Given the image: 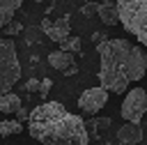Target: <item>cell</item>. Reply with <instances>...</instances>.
<instances>
[{
    "label": "cell",
    "mask_w": 147,
    "mask_h": 145,
    "mask_svg": "<svg viewBox=\"0 0 147 145\" xmlns=\"http://www.w3.org/2000/svg\"><path fill=\"white\" fill-rule=\"evenodd\" d=\"M39 90V78H28L25 81V92H34Z\"/></svg>",
    "instance_id": "e0dca14e"
},
{
    "label": "cell",
    "mask_w": 147,
    "mask_h": 145,
    "mask_svg": "<svg viewBox=\"0 0 147 145\" xmlns=\"http://www.w3.org/2000/svg\"><path fill=\"white\" fill-rule=\"evenodd\" d=\"M92 39L99 44V41H103V39H106V35H103V32H94V35H92Z\"/></svg>",
    "instance_id": "ffe728a7"
},
{
    "label": "cell",
    "mask_w": 147,
    "mask_h": 145,
    "mask_svg": "<svg viewBox=\"0 0 147 145\" xmlns=\"http://www.w3.org/2000/svg\"><path fill=\"white\" fill-rule=\"evenodd\" d=\"M83 14H85V16H92V14H96V5H94V2H90V5H83Z\"/></svg>",
    "instance_id": "ac0fdd59"
},
{
    "label": "cell",
    "mask_w": 147,
    "mask_h": 145,
    "mask_svg": "<svg viewBox=\"0 0 147 145\" xmlns=\"http://www.w3.org/2000/svg\"><path fill=\"white\" fill-rule=\"evenodd\" d=\"M108 90H103L101 85L99 87H90V90H85L80 97H78V108H80V113H85V115H96L103 106H106V101H108Z\"/></svg>",
    "instance_id": "8992f818"
},
{
    "label": "cell",
    "mask_w": 147,
    "mask_h": 145,
    "mask_svg": "<svg viewBox=\"0 0 147 145\" xmlns=\"http://www.w3.org/2000/svg\"><path fill=\"white\" fill-rule=\"evenodd\" d=\"M23 5V0H0V28H5V23H9L16 14V9Z\"/></svg>",
    "instance_id": "7c38bea8"
},
{
    "label": "cell",
    "mask_w": 147,
    "mask_h": 145,
    "mask_svg": "<svg viewBox=\"0 0 147 145\" xmlns=\"http://www.w3.org/2000/svg\"><path fill=\"white\" fill-rule=\"evenodd\" d=\"M21 30H23V25L16 23L14 18H11L9 23H5V32H7V37H11V35H16V32H21Z\"/></svg>",
    "instance_id": "9a60e30c"
},
{
    "label": "cell",
    "mask_w": 147,
    "mask_h": 145,
    "mask_svg": "<svg viewBox=\"0 0 147 145\" xmlns=\"http://www.w3.org/2000/svg\"><path fill=\"white\" fill-rule=\"evenodd\" d=\"M145 113H147V90H142V87L129 90V94L124 97L122 108H119V115L124 117V122L140 124Z\"/></svg>",
    "instance_id": "5b68a950"
},
{
    "label": "cell",
    "mask_w": 147,
    "mask_h": 145,
    "mask_svg": "<svg viewBox=\"0 0 147 145\" xmlns=\"http://www.w3.org/2000/svg\"><path fill=\"white\" fill-rule=\"evenodd\" d=\"M28 129L41 145H90V133L80 115L69 113L60 101H46L30 110Z\"/></svg>",
    "instance_id": "7a4b0ae2"
},
{
    "label": "cell",
    "mask_w": 147,
    "mask_h": 145,
    "mask_svg": "<svg viewBox=\"0 0 147 145\" xmlns=\"http://www.w3.org/2000/svg\"><path fill=\"white\" fill-rule=\"evenodd\" d=\"M16 113H18V120H25V117H28V115H30V110H28V108H25V106H23V104H21V108H18V110H16Z\"/></svg>",
    "instance_id": "d6986e66"
},
{
    "label": "cell",
    "mask_w": 147,
    "mask_h": 145,
    "mask_svg": "<svg viewBox=\"0 0 147 145\" xmlns=\"http://www.w3.org/2000/svg\"><path fill=\"white\" fill-rule=\"evenodd\" d=\"M21 78L16 46L9 37H0V94L9 92Z\"/></svg>",
    "instance_id": "277c9868"
},
{
    "label": "cell",
    "mask_w": 147,
    "mask_h": 145,
    "mask_svg": "<svg viewBox=\"0 0 147 145\" xmlns=\"http://www.w3.org/2000/svg\"><path fill=\"white\" fill-rule=\"evenodd\" d=\"M99 51V85L108 92H126L131 81H140L147 71V55L140 46L126 39H103Z\"/></svg>",
    "instance_id": "6da1fadb"
},
{
    "label": "cell",
    "mask_w": 147,
    "mask_h": 145,
    "mask_svg": "<svg viewBox=\"0 0 147 145\" xmlns=\"http://www.w3.org/2000/svg\"><path fill=\"white\" fill-rule=\"evenodd\" d=\"M60 51H67V53H80V39L74 35H69V37H64L62 41H60Z\"/></svg>",
    "instance_id": "5bb4252c"
},
{
    "label": "cell",
    "mask_w": 147,
    "mask_h": 145,
    "mask_svg": "<svg viewBox=\"0 0 147 145\" xmlns=\"http://www.w3.org/2000/svg\"><path fill=\"white\" fill-rule=\"evenodd\" d=\"M48 64L53 67V69H57V71H64V69H69L71 64H74V53H67V51H53L51 55H48Z\"/></svg>",
    "instance_id": "30bf717a"
},
{
    "label": "cell",
    "mask_w": 147,
    "mask_h": 145,
    "mask_svg": "<svg viewBox=\"0 0 147 145\" xmlns=\"http://www.w3.org/2000/svg\"><path fill=\"white\" fill-rule=\"evenodd\" d=\"M96 14L99 18L106 23V25H117L119 23V9H117V2H110V0H103L96 5Z\"/></svg>",
    "instance_id": "9c48e42d"
},
{
    "label": "cell",
    "mask_w": 147,
    "mask_h": 145,
    "mask_svg": "<svg viewBox=\"0 0 147 145\" xmlns=\"http://www.w3.org/2000/svg\"><path fill=\"white\" fill-rule=\"evenodd\" d=\"M117 140H119V145H138V143L142 140V129H140V124L124 122V124L117 129Z\"/></svg>",
    "instance_id": "ba28073f"
},
{
    "label": "cell",
    "mask_w": 147,
    "mask_h": 145,
    "mask_svg": "<svg viewBox=\"0 0 147 145\" xmlns=\"http://www.w3.org/2000/svg\"><path fill=\"white\" fill-rule=\"evenodd\" d=\"M51 85H53V81L51 78H39V97H46L48 94V90H51Z\"/></svg>",
    "instance_id": "2e32d148"
},
{
    "label": "cell",
    "mask_w": 147,
    "mask_h": 145,
    "mask_svg": "<svg viewBox=\"0 0 147 145\" xmlns=\"http://www.w3.org/2000/svg\"><path fill=\"white\" fill-rule=\"evenodd\" d=\"M119 23L147 48V0H117Z\"/></svg>",
    "instance_id": "3957f363"
},
{
    "label": "cell",
    "mask_w": 147,
    "mask_h": 145,
    "mask_svg": "<svg viewBox=\"0 0 147 145\" xmlns=\"http://www.w3.org/2000/svg\"><path fill=\"white\" fill-rule=\"evenodd\" d=\"M34 2H46V0H34Z\"/></svg>",
    "instance_id": "44dd1931"
},
{
    "label": "cell",
    "mask_w": 147,
    "mask_h": 145,
    "mask_svg": "<svg viewBox=\"0 0 147 145\" xmlns=\"http://www.w3.org/2000/svg\"><path fill=\"white\" fill-rule=\"evenodd\" d=\"M41 30L53 39V41H62L64 37H69L71 35V25H69V16H62V18H55V21H48V18H44L41 21Z\"/></svg>",
    "instance_id": "52a82bcc"
},
{
    "label": "cell",
    "mask_w": 147,
    "mask_h": 145,
    "mask_svg": "<svg viewBox=\"0 0 147 145\" xmlns=\"http://www.w3.org/2000/svg\"><path fill=\"white\" fill-rule=\"evenodd\" d=\"M18 131H21V120H0V136L2 138L18 133Z\"/></svg>",
    "instance_id": "4fadbf2b"
},
{
    "label": "cell",
    "mask_w": 147,
    "mask_h": 145,
    "mask_svg": "<svg viewBox=\"0 0 147 145\" xmlns=\"http://www.w3.org/2000/svg\"><path fill=\"white\" fill-rule=\"evenodd\" d=\"M21 97L16 94V92H5V94H0V113H5V115H11V113H16L18 108H21Z\"/></svg>",
    "instance_id": "8fae6325"
}]
</instances>
